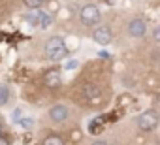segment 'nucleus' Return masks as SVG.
<instances>
[{"label": "nucleus", "mask_w": 160, "mask_h": 145, "mask_svg": "<svg viewBox=\"0 0 160 145\" xmlns=\"http://www.w3.org/2000/svg\"><path fill=\"white\" fill-rule=\"evenodd\" d=\"M43 55L47 60L51 62H58V60H64L68 57V47H66V42L64 38L60 36H51L45 45H43Z\"/></svg>", "instance_id": "obj_1"}, {"label": "nucleus", "mask_w": 160, "mask_h": 145, "mask_svg": "<svg viewBox=\"0 0 160 145\" xmlns=\"http://www.w3.org/2000/svg\"><path fill=\"white\" fill-rule=\"evenodd\" d=\"M79 19H81V23L85 27H94L100 23L102 19V13H100V8L94 6V4H87L81 8V12H79Z\"/></svg>", "instance_id": "obj_2"}, {"label": "nucleus", "mask_w": 160, "mask_h": 145, "mask_svg": "<svg viewBox=\"0 0 160 145\" xmlns=\"http://www.w3.org/2000/svg\"><path fill=\"white\" fill-rule=\"evenodd\" d=\"M158 122H160V117H158V113H156L154 109H147V111H143V113L138 117V126H139V130H143V132L154 130V128L158 126Z\"/></svg>", "instance_id": "obj_3"}, {"label": "nucleus", "mask_w": 160, "mask_h": 145, "mask_svg": "<svg viewBox=\"0 0 160 145\" xmlns=\"http://www.w3.org/2000/svg\"><path fill=\"white\" fill-rule=\"evenodd\" d=\"M27 23H30L32 27L36 28H47L51 23H53V17L47 13V12H42V10H34L32 13L27 15Z\"/></svg>", "instance_id": "obj_4"}, {"label": "nucleus", "mask_w": 160, "mask_h": 145, "mask_svg": "<svg viewBox=\"0 0 160 145\" xmlns=\"http://www.w3.org/2000/svg\"><path fill=\"white\" fill-rule=\"evenodd\" d=\"M47 115H49V119H51L53 122H64V121L70 117V109H68L64 104H57V106L49 108Z\"/></svg>", "instance_id": "obj_5"}, {"label": "nucleus", "mask_w": 160, "mask_h": 145, "mask_svg": "<svg viewBox=\"0 0 160 145\" xmlns=\"http://www.w3.org/2000/svg\"><path fill=\"white\" fill-rule=\"evenodd\" d=\"M92 40H94L96 43H100V45H108V43H111V40H113L111 28H109V27H98V28H94V32H92Z\"/></svg>", "instance_id": "obj_6"}, {"label": "nucleus", "mask_w": 160, "mask_h": 145, "mask_svg": "<svg viewBox=\"0 0 160 145\" xmlns=\"http://www.w3.org/2000/svg\"><path fill=\"white\" fill-rule=\"evenodd\" d=\"M128 34L132 38H143L147 34V25L143 19H132L128 23Z\"/></svg>", "instance_id": "obj_7"}, {"label": "nucleus", "mask_w": 160, "mask_h": 145, "mask_svg": "<svg viewBox=\"0 0 160 145\" xmlns=\"http://www.w3.org/2000/svg\"><path fill=\"white\" fill-rule=\"evenodd\" d=\"M43 81L49 89H57L62 85V76H60V70L53 68V70H47L45 72V76H43Z\"/></svg>", "instance_id": "obj_8"}, {"label": "nucleus", "mask_w": 160, "mask_h": 145, "mask_svg": "<svg viewBox=\"0 0 160 145\" xmlns=\"http://www.w3.org/2000/svg\"><path fill=\"white\" fill-rule=\"evenodd\" d=\"M10 98H12V89H10V85L0 83V108L6 106V104L10 102Z\"/></svg>", "instance_id": "obj_9"}, {"label": "nucleus", "mask_w": 160, "mask_h": 145, "mask_svg": "<svg viewBox=\"0 0 160 145\" xmlns=\"http://www.w3.org/2000/svg\"><path fill=\"white\" fill-rule=\"evenodd\" d=\"M42 145H66V143L58 134H49L42 139Z\"/></svg>", "instance_id": "obj_10"}, {"label": "nucleus", "mask_w": 160, "mask_h": 145, "mask_svg": "<svg viewBox=\"0 0 160 145\" xmlns=\"http://www.w3.org/2000/svg\"><path fill=\"white\" fill-rule=\"evenodd\" d=\"M85 96H87L89 100H92V98L100 96V89H98L96 85H87V87H85Z\"/></svg>", "instance_id": "obj_11"}, {"label": "nucleus", "mask_w": 160, "mask_h": 145, "mask_svg": "<svg viewBox=\"0 0 160 145\" xmlns=\"http://www.w3.org/2000/svg\"><path fill=\"white\" fill-rule=\"evenodd\" d=\"M25 6L30 8V10H40L43 4H45V0H23Z\"/></svg>", "instance_id": "obj_12"}, {"label": "nucleus", "mask_w": 160, "mask_h": 145, "mask_svg": "<svg viewBox=\"0 0 160 145\" xmlns=\"http://www.w3.org/2000/svg\"><path fill=\"white\" fill-rule=\"evenodd\" d=\"M0 145H10V138L4 136V134H0Z\"/></svg>", "instance_id": "obj_13"}, {"label": "nucleus", "mask_w": 160, "mask_h": 145, "mask_svg": "<svg viewBox=\"0 0 160 145\" xmlns=\"http://www.w3.org/2000/svg\"><path fill=\"white\" fill-rule=\"evenodd\" d=\"M152 38H154L156 42H160V27H156V28H154V32H152Z\"/></svg>", "instance_id": "obj_14"}, {"label": "nucleus", "mask_w": 160, "mask_h": 145, "mask_svg": "<svg viewBox=\"0 0 160 145\" xmlns=\"http://www.w3.org/2000/svg\"><path fill=\"white\" fill-rule=\"evenodd\" d=\"M75 66H77V60H70V62L66 64V68H68V70H72V68H75Z\"/></svg>", "instance_id": "obj_15"}, {"label": "nucleus", "mask_w": 160, "mask_h": 145, "mask_svg": "<svg viewBox=\"0 0 160 145\" xmlns=\"http://www.w3.org/2000/svg\"><path fill=\"white\" fill-rule=\"evenodd\" d=\"M92 145H109V143H108V141H102V139H98V141H94Z\"/></svg>", "instance_id": "obj_16"}, {"label": "nucleus", "mask_w": 160, "mask_h": 145, "mask_svg": "<svg viewBox=\"0 0 160 145\" xmlns=\"http://www.w3.org/2000/svg\"><path fill=\"white\" fill-rule=\"evenodd\" d=\"M0 134H4V122L0 121Z\"/></svg>", "instance_id": "obj_17"}, {"label": "nucleus", "mask_w": 160, "mask_h": 145, "mask_svg": "<svg viewBox=\"0 0 160 145\" xmlns=\"http://www.w3.org/2000/svg\"><path fill=\"white\" fill-rule=\"evenodd\" d=\"M156 100H158V102H160V96H158V98H156Z\"/></svg>", "instance_id": "obj_18"}]
</instances>
